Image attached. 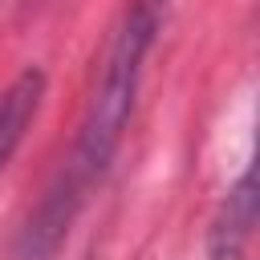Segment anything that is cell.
<instances>
[{"instance_id":"obj_1","label":"cell","mask_w":260,"mask_h":260,"mask_svg":"<svg viewBox=\"0 0 260 260\" xmlns=\"http://www.w3.org/2000/svg\"><path fill=\"white\" fill-rule=\"evenodd\" d=\"M162 16H167V0H130L122 20L114 24L110 45L98 61L89 98H85V114H81L73 150H69L61 175L53 179L49 195L41 199L37 215L24 228V244H20L24 260H49L53 256V248L69 232L73 215L81 211L89 187L106 175L110 158L118 154L122 134L130 126V114H134V102H138L146 53L154 49Z\"/></svg>"},{"instance_id":"obj_2","label":"cell","mask_w":260,"mask_h":260,"mask_svg":"<svg viewBox=\"0 0 260 260\" xmlns=\"http://www.w3.org/2000/svg\"><path fill=\"white\" fill-rule=\"evenodd\" d=\"M252 232H256V175L244 171L211 219L207 260H248Z\"/></svg>"},{"instance_id":"obj_3","label":"cell","mask_w":260,"mask_h":260,"mask_svg":"<svg viewBox=\"0 0 260 260\" xmlns=\"http://www.w3.org/2000/svg\"><path fill=\"white\" fill-rule=\"evenodd\" d=\"M45 102V73L41 69H24L4 93H0V175L12 162V154L20 150L28 126L37 122Z\"/></svg>"}]
</instances>
